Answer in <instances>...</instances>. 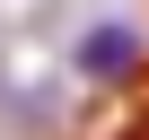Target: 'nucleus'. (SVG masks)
<instances>
[{"mask_svg": "<svg viewBox=\"0 0 149 140\" xmlns=\"http://www.w3.org/2000/svg\"><path fill=\"white\" fill-rule=\"evenodd\" d=\"M140 26L132 18H105V26H88L79 44H70V70L79 79H97V88H132V70H140Z\"/></svg>", "mask_w": 149, "mask_h": 140, "instance_id": "f257e3e1", "label": "nucleus"}]
</instances>
